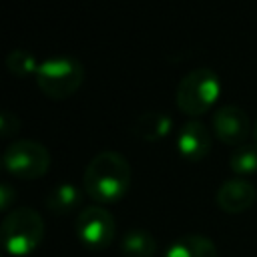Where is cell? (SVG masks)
Returning a JSON list of instances; mask_svg holds the SVG:
<instances>
[{
  "mask_svg": "<svg viewBox=\"0 0 257 257\" xmlns=\"http://www.w3.org/2000/svg\"><path fill=\"white\" fill-rule=\"evenodd\" d=\"M131 163L116 151H102L90 159L82 175L84 193L96 205L118 203L131 189Z\"/></svg>",
  "mask_w": 257,
  "mask_h": 257,
  "instance_id": "cell-1",
  "label": "cell"
},
{
  "mask_svg": "<svg viewBox=\"0 0 257 257\" xmlns=\"http://www.w3.org/2000/svg\"><path fill=\"white\" fill-rule=\"evenodd\" d=\"M0 237L8 255L26 257L34 253L44 239V219L30 207H18L2 219Z\"/></svg>",
  "mask_w": 257,
  "mask_h": 257,
  "instance_id": "cell-2",
  "label": "cell"
},
{
  "mask_svg": "<svg viewBox=\"0 0 257 257\" xmlns=\"http://www.w3.org/2000/svg\"><path fill=\"white\" fill-rule=\"evenodd\" d=\"M221 92V82L215 70L207 66L193 68L187 72L175 90L177 108L189 116H201L213 108Z\"/></svg>",
  "mask_w": 257,
  "mask_h": 257,
  "instance_id": "cell-3",
  "label": "cell"
},
{
  "mask_svg": "<svg viewBox=\"0 0 257 257\" xmlns=\"http://www.w3.org/2000/svg\"><path fill=\"white\" fill-rule=\"evenodd\" d=\"M34 78L42 94L52 100H64L82 86L84 66L72 56H52L38 64Z\"/></svg>",
  "mask_w": 257,
  "mask_h": 257,
  "instance_id": "cell-4",
  "label": "cell"
},
{
  "mask_svg": "<svg viewBox=\"0 0 257 257\" xmlns=\"http://www.w3.org/2000/svg\"><path fill=\"white\" fill-rule=\"evenodd\" d=\"M2 165L16 179L32 181L46 175L50 167V153L38 141L20 139L6 147L2 155Z\"/></svg>",
  "mask_w": 257,
  "mask_h": 257,
  "instance_id": "cell-5",
  "label": "cell"
},
{
  "mask_svg": "<svg viewBox=\"0 0 257 257\" xmlns=\"http://www.w3.org/2000/svg\"><path fill=\"white\" fill-rule=\"evenodd\" d=\"M74 231L78 241L88 251H102L112 243L116 233V223L110 211L104 209L102 205H88L78 213Z\"/></svg>",
  "mask_w": 257,
  "mask_h": 257,
  "instance_id": "cell-6",
  "label": "cell"
},
{
  "mask_svg": "<svg viewBox=\"0 0 257 257\" xmlns=\"http://www.w3.org/2000/svg\"><path fill=\"white\" fill-rule=\"evenodd\" d=\"M211 126H213V133L217 135V139L231 147L245 145V141L251 135V120H249L247 112L235 104L219 106L213 112Z\"/></svg>",
  "mask_w": 257,
  "mask_h": 257,
  "instance_id": "cell-7",
  "label": "cell"
},
{
  "mask_svg": "<svg viewBox=\"0 0 257 257\" xmlns=\"http://www.w3.org/2000/svg\"><path fill=\"white\" fill-rule=\"evenodd\" d=\"M177 151L189 163L203 161L211 151V133L205 122L189 120L177 133Z\"/></svg>",
  "mask_w": 257,
  "mask_h": 257,
  "instance_id": "cell-8",
  "label": "cell"
},
{
  "mask_svg": "<svg viewBox=\"0 0 257 257\" xmlns=\"http://www.w3.org/2000/svg\"><path fill=\"white\" fill-rule=\"evenodd\" d=\"M215 199H217V205L221 211H225L229 215H239L253 207V203L257 201V191L249 181L237 177V179L225 181L217 189Z\"/></svg>",
  "mask_w": 257,
  "mask_h": 257,
  "instance_id": "cell-9",
  "label": "cell"
},
{
  "mask_svg": "<svg viewBox=\"0 0 257 257\" xmlns=\"http://www.w3.org/2000/svg\"><path fill=\"white\" fill-rule=\"evenodd\" d=\"M163 257H219V251L215 241L209 239L207 235L191 233L173 241L165 249Z\"/></svg>",
  "mask_w": 257,
  "mask_h": 257,
  "instance_id": "cell-10",
  "label": "cell"
},
{
  "mask_svg": "<svg viewBox=\"0 0 257 257\" xmlns=\"http://www.w3.org/2000/svg\"><path fill=\"white\" fill-rule=\"evenodd\" d=\"M173 126V118L167 112H159V110H147L143 114L137 116L135 124H133V133L147 143H157L161 139H165L169 135Z\"/></svg>",
  "mask_w": 257,
  "mask_h": 257,
  "instance_id": "cell-11",
  "label": "cell"
},
{
  "mask_svg": "<svg viewBox=\"0 0 257 257\" xmlns=\"http://www.w3.org/2000/svg\"><path fill=\"white\" fill-rule=\"evenodd\" d=\"M80 189L74 183H58L46 193L44 205L54 215H68L80 205Z\"/></svg>",
  "mask_w": 257,
  "mask_h": 257,
  "instance_id": "cell-12",
  "label": "cell"
},
{
  "mask_svg": "<svg viewBox=\"0 0 257 257\" xmlns=\"http://www.w3.org/2000/svg\"><path fill=\"white\" fill-rule=\"evenodd\" d=\"M157 249L155 237L145 229H131L120 239V253L124 257H155Z\"/></svg>",
  "mask_w": 257,
  "mask_h": 257,
  "instance_id": "cell-13",
  "label": "cell"
},
{
  "mask_svg": "<svg viewBox=\"0 0 257 257\" xmlns=\"http://www.w3.org/2000/svg\"><path fill=\"white\" fill-rule=\"evenodd\" d=\"M229 167L239 177L257 173V147H253V145L237 147L229 157Z\"/></svg>",
  "mask_w": 257,
  "mask_h": 257,
  "instance_id": "cell-14",
  "label": "cell"
},
{
  "mask_svg": "<svg viewBox=\"0 0 257 257\" xmlns=\"http://www.w3.org/2000/svg\"><path fill=\"white\" fill-rule=\"evenodd\" d=\"M6 68L10 70V74L14 76H28V74H36L38 64L32 52L24 50V48H14L10 50V54L6 56Z\"/></svg>",
  "mask_w": 257,
  "mask_h": 257,
  "instance_id": "cell-15",
  "label": "cell"
},
{
  "mask_svg": "<svg viewBox=\"0 0 257 257\" xmlns=\"http://www.w3.org/2000/svg\"><path fill=\"white\" fill-rule=\"evenodd\" d=\"M18 128H20V118L10 110H2L0 112V135L4 139H8V137L16 135Z\"/></svg>",
  "mask_w": 257,
  "mask_h": 257,
  "instance_id": "cell-16",
  "label": "cell"
},
{
  "mask_svg": "<svg viewBox=\"0 0 257 257\" xmlns=\"http://www.w3.org/2000/svg\"><path fill=\"white\" fill-rule=\"evenodd\" d=\"M14 197H16V193L12 191V187H10L8 183H2V185H0V209L6 211V209L10 207V203H12Z\"/></svg>",
  "mask_w": 257,
  "mask_h": 257,
  "instance_id": "cell-17",
  "label": "cell"
},
{
  "mask_svg": "<svg viewBox=\"0 0 257 257\" xmlns=\"http://www.w3.org/2000/svg\"><path fill=\"white\" fill-rule=\"evenodd\" d=\"M253 135H255V143H257V122H255V128H253Z\"/></svg>",
  "mask_w": 257,
  "mask_h": 257,
  "instance_id": "cell-18",
  "label": "cell"
}]
</instances>
